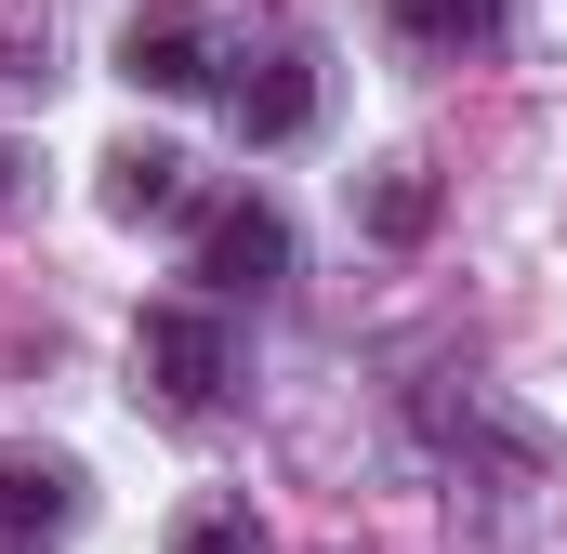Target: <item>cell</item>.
<instances>
[{
    "label": "cell",
    "mask_w": 567,
    "mask_h": 554,
    "mask_svg": "<svg viewBox=\"0 0 567 554\" xmlns=\"http://www.w3.org/2000/svg\"><path fill=\"white\" fill-rule=\"evenodd\" d=\"M370 225H383V238H423V225H435V185L410 172V158H396V172L370 185Z\"/></svg>",
    "instance_id": "cell-8"
},
{
    "label": "cell",
    "mask_w": 567,
    "mask_h": 554,
    "mask_svg": "<svg viewBox=\"0 0 567 554\" xmlns=\"http://www.w3.org/2000/svg\"><path fill=\"white\" fill-rule=\"evenodd\" d=\"M66 515H80V475H66V462H27V449H13V462H0V554L53 542Z\"/></svg>",
    "instance_id": "cell-5"
},
{
    "label": "cell",
    "mask_w": 567,
    "mask_h": 554,
    "mask_svg": "<svg viewBox=\"0 0 567 554\" xmlns=\"http://www.w3.org/2000/svg\"><path fill=\"white\" fill-rule=\"evenodd\" d=\"M133 383L158 410H225V383H238V343H225V317L212 304H145L133 317Z\"/></svg>",
    "instance_id": "cell-1"
},
{
    "label": "cell",
    "mask_w": 567,
    "mask_h": 554,
    "mask_svg": "<svg viewBox=\"0 0 567 554\" xmlns=\"http://www.w3.org/2000/svg\"><path fill=\"white\" fill-rule=\"evenodd\" d=\"M198 277H212V304H265L290 277V225L265 212V198H225L212 225H198Z\"/></svg>",
    "instance_id": "cell-2"
},
{
    "label": "cell",
    "mask_w": 567,
    "mask_h": 554,
    "mask_svg": "<svg viewBox=\"0 0 567 554\" xmlns=\"http://www.w3.org/2000/svg\"><path fill=\"white\" fill-rule=\"evenodd\" d=\"M172 554H265V529H251L238 502H212V515H185V529H172Z\"/></svg>",
    "instance_id": "cell-9"
},
{
    "label": "cell",
    "mask_w": 567,
    "mask_h": 554,
    "mask_svg": "<svg viewBox=\"0 0 567 554\" xmlns=\"http://www.w3.org/2000/svg\"><path fill=\"white\" fill-rule=\"evenodd\" d=\"M120 80H133V93H212V27H198L185 0L133 13V27H120Z\"/></svg>",
    "instance_id": "cell-3"
},
{
    "label": "cell",
    "mask_w": 567,
    "mask_h": 554,
    "mask_svg": "<svg viewBox=\"0 0 567 554\" xmlns=\"http://www.w3.org/2000/svg\"><path fill=\"white\" fill-rule=\"evenodd\" d=\"M106 212H120V225H172V212H198V172H185L172 145H120V158H106Z\"/></svg>",
    "instance_id": "cell-6"
},
{
    "label": "cell",
    "mask_w": 567,
    "mask_h": 554,
    "mask_svg": "<svg viewBox=\"0 0 567 554\" xmlns=\"http://www.w3.org/2000/svg\"><path fill=\"white\" fill-rule=\"evenodd\" d=\"M0 172H13V158H0Z\"/></svg>",
    "instance_id": "cell-10"
},
{
    "label": "cell",
    "mask_w": 567,
    "mask_h": 554,
    "mask_svg": "<svg viewBox=\"0 0 567 554\" xmlns=\"http://www.w3.org/2000/svg\"><path fill=\"white\" fill-rule=\"evenodd\" d=\"M396 40L410 53H475V40H502V0H396Z\"/></svg>",
    "instance_id": "cell-7"
},
{
    "label": "cell",
    "mask_w": 567,
    "mask_h": 554,
    "mask_svg": "<svg viewBox=\"0 0 567 554\" xmlns=\"http://www.w3.org/2000/svg\"><path fill=\"white\" fill-rule=\"evenodd\" d=\"M303 120H317V66H303L290 40L251 53V66H238V133H251V145H290Z\"/></svg>",
    "instance_id": "cell-4"
}]
</instances>
